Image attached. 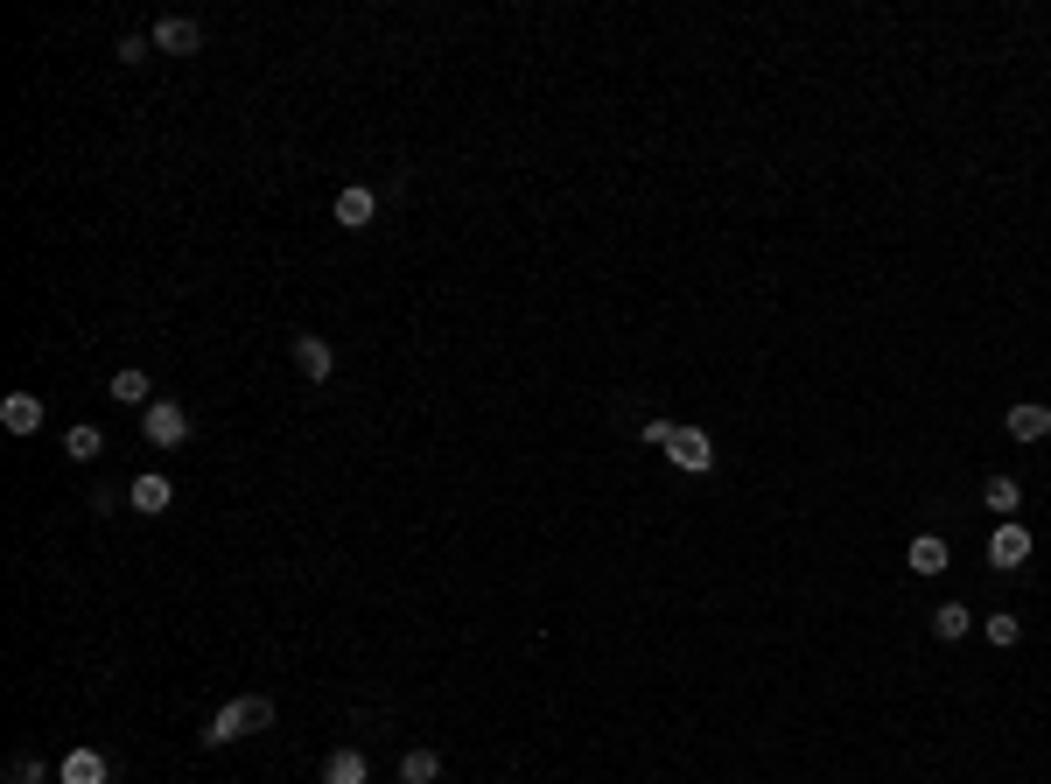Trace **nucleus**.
Masks as SVG:
<instances>
[{
  "instance_id": "f257e3e1",
  "label": "nucleus",
  "mask_w": 1051,
  "mask_h": 784,
  "mask_svg": "<svg viewBox=\"0 0 1051 784\" xmlns=\"http://www.w3.org/2000/svg\"><path fill=\"white\" fill-rule=\"evenodd\" d=\"M253 729H274V700H266V694H239V700H225L218 715H210L204 750H225V742H239V736H253Z\"/></svg>"
},
{
  "instance_id": "f03ea898",
  "label": "nucleus",
  "mask_w": 1051,
  "mask_h": 784,
  "mask_svg": "<svg viewBox=\"0 0 1051 784\" xmlns=\"http://www.w3.org/2000/svg\"><path fill=\"white\" fill-rule=\"evenodd\" d=\"M141 434H147L155 449H183V442H189V413L176 407V399H155V407L141 413Z\"/></svg>"
},
{
  "instance_id": "7ed1b4c3",
  "label": "nucleus",
  "mask_w": 1051,
  "mask_h": 784,
  "mask_svg": "<svg viewBox=\"0 0 1051 784\" xmlns=\"http://www.w3.org/2000/svg\"><path fill=\"white\" fill-rule=\"evenodd\" d=\"M666 455H674V463L687 470V476H709L715 470V442L701 428H674V442H666Z\"/></svg>"
},
{
  "instance_id": "20e7f679",
  "label": "nucleus",
  "mask_w": 1051,
  "mask_h": 784,
  "mask_svg": "<svg viewBox=\"0 0 1051 784\" xmlns=\"http://www.w3.org/2000/svg\"><path fill=\"white\" fill-rule=\"evenodd\" d=\"M155 49L162 56H197L204 49V29L189 22V14H162V22H155Z\"/></svg>"
},
{
  "instance_id": "39448f33",
  "label": "nucleus",
  "mask_w": 1051,
  "mask_h": 784,
  "mask_svg": "<svg viewBox=\"0 0 1051 784\" xmlns=\"http://www.w3.org/2000/svg\"><path fill=\"white\" fill-rule=\"evenodd\" d=\"M1030 546H1038V540H1030L1023 526H1009V519H1003L996 532H988V561H996L1003 575H1009V567H1023V561H1030Z\"/></svg>"
},
{
  "instance_id": "423d86ee",
  "label": "nucleus",
  "mask_w": 1051,
  "mask_h": 784,
  "mask_svg": "<svg viewBox=\"0 0 1051 784\" xmlns=\"http://www.w3.org/2000/svg\"><path fill=\"white\" fill-rule=\"evenodd\" d=\"M372 218H379V189H365V183L337 189V224H343V232H365Z\"/></svg>"
},
{
  "instance_id": "0eeeda50",
  "label": "nucleus",
  "mask_w": 1051,
  "mask_h": 784,
  "mask_svg": "<svg viewBox=\"0 0 1051 784\" xmlns=\"http://www.w3.org/2000/svg\"><path fill=\"white\" fill-rule=\"evenodd\" d=\"M168 497H176V484H168L162 470H147V476H133V484H127V505H133V511H147V519H162V511H168Z\"/></svg>"
},
{
  "instance_id": "6e6552de",
  "label": "nucleus",
  "mask_w": 1051,
  "mask_h": 784,
  "mask_svg": "<svg viewBox=\"0 0 1051 784\" xmlns=\"http://www.w3.org/2000/svg\"><path fill=\"white\" fill-rule=\"evenodd\" d=\"M56 784H112L106 750H70L64 763H56Z\"/></svg>"
},
{
  "instance_id": "1a4fd4ad",
  "label": "nucleus",
  "mask_w": 1051,
  "mask_h": 784,
  "mask_svg": "<svg viewBox=\"0 0 1051 784\" xmlns=\"http://www.w3.org/2000/svg\"><path fill=\"white\" fill-rule=\"evenodd\" d=\"M288 351H295V365H302V378H316V386H322V378L337 372V351H330V343H322V336H309V330H302V336L288 343Z\"/></svg>"
},
{
  "instance_id": "9d476101",
  "label": "nucleus",
  "mask_w": 1051,
  "mask_h": 784,
  "mask_svg": "<svg viewBox=\"0 0 1051 784\" xmlns=\"http://www.w3.org/2000/svg\"><path fill=\"white\" fill-rule=\"evenodd\" d=\"M0 428H8V434H35V428H43V399H35V393H8V399H0Z\"/></svg>"
},
{
  "instance_id": "9b49d317",
  "label": "nucleus",
  "mask_w": 1051,
  "mask_h": 784,
  "mask_svg": "<svg viewBox=\"0 0 1051 784\" xmlns=\"http://www.w3.org/2000/svg\"><path fill=\"white\" fill-rule=\"evenodd\" d=\"M905 561H911V575H946V561H953V553H946V540H940V532H919Z\"/></svg>"
},
{
  "instance_id": "f8f14e48",
  "label": "nucleus",
  "mask_w": 1051,
  "mask_h": 784,
  "mask_svg": "<svg viewBox=\"0 0 1051 784\" xmlns=\"http://www.w3.org/2000/svg\"><path fill=\"white\" fill-rule=\"evenodd\" d=\"M112 399H120V407H133V413H147L155 407V386H147V372H112Z\"/></svg>"
},
{
  "instance_id": "ddd939ff",
  "label": "nucleus",
  "mask_w": 1051,
  "mask_h": 784,
  "mask_svg": "<svg viewBox=\"0 0 1051 784\" xmlns=\"http://www.w3.org/2000/svg\"><path fill=\"white\" fill-rule=\"evenodd\" d=\"M1009 434H1017V442H1044V434H1051V407H1038V399L1009 407Z\"/></svg>"
},
{
  "instance_id": "4468645a",
  "label": "nucleus",
  "mask_w": 1051,
  "mask_h": 784,
  "mask_svg": "<svg viewBox=\"0 0 1051 784\" xmlns=\"http://www.w3.org/2000/svg\"><path fill=\"white\" fill-rule=\"evenodd\" d=\"M365 777H372L365 750H330V763H322V784H365Z\"/></svg>"
},
{
  "instance_id": "2eb2a0df",
  "label": "nucleus",
  "mask_w": 1051,
  "mask_h": 784,
  "mask_svg": "<svg viewBox=\"0 0 1051 784\" xmlns=\"http://www.w3.org/2000/svg\"><path fill=\"white\" fill-rule=\"evenodd\" d=\"M982 505L996 511V519H1009V511L1023 505V484H1017V476H988V484H982Z\"/></svg>"
},
{
  "instance_id": "dca6fc26",
  "label": "nucleus",
  "mask_w": 1051,
  "mask_h": 784,
  "mask_svg": "<svg viewBox=\"0 0 1051 784\" xmlns=\"http://www.w3.org/2000/svg\"><path fill=\"white\" fill-rule=\"evenodd\" d=\"M64 455H70V463H99V455H106V434H99V428H70V434H64Z\"/></svg>"
},
{
  "instance_id": "f3484780",
  "label": "nucleus",
  "mask_w": 1051,
  "mask_h": 784,
  "mask_svg": "<svg viewBox=\"0 0 1051 784\" xmlns=\"http://www.w3.org/2000/svg\"><path fill=\"white\" fill-rule=\"evenodd\" d=\"M967 623H974L967 603H940V609H932V638H967Z\"/></svg>"
},
{
  "instance_id": "a211bd4d",
  "label": "nucleus",
  "mask_w": 1051,
  "mask_h": 784,
  "mask_svg": "<svg viewBox=\"0 0 1051 784\" xmlns=\"http://www.w3.org/2000/svg\"><path fill=\"white\" fill-rule=\"evenodd\" d=\"M399 777H407V784H435V777H442V757H435V750H407V757H399Z\"/></svg>"
},
{
  "instance_id": "6ab92c4d",
  "label": "nucleus",
  "mask_w": 1051,
  "mask_h": 784,
  "mask_svg": "<svg viewBox=\"0 0 1051 784\" xmlns=\"http://www.w3.org/2000/svg\"><path fill=\"white\" fill-rule=\"evenodd\" d=\"M982 638L996 644V652H1009V644L1023 638V623H1017V617H1003V609H996V617H982Z\"/></svg>"
},
{
  "instance_id": "aec40b11",
  "label": "nucleus",
  "mask_w": 1051,
  "mask_h": 784,
  "mask_svg": "<svg viewBox=\"0 0 1051 784\" xmlns=\"http://www.w3.org/2000/svg\"><path fill=\"white\" fill-rule=\"evenodd\" d=\"M8 784H43V757H14L8 763Z\"/></svg>"
},
{
  "instance_id": "412c9836",
  "label": "nucleus",
  "mask_w": 1051,
  "mask_h": 784,
  "mask_svg": "<svg viewBox=\"0 0 1051 784\" xmlns=\"http://www.w3.org/2000/svg\"><path fill=\"white\" fill-rule=\"evenodd\" d=\"M147 49H155V35H120V64H147Z\"/></svg>"
},
{
  "instance_id": "4be33fe9",
  "label": "nucleus",
  "mask_w": 1051,
  "mask_h": 784,
  "mask_svg": "<svg viewBox=\"0 0 1051 784\" xmlns=\"http://www.w3.org/2000/svg\"><path fill=\"white\" fill-rule=\"evenodd\" d=\"M674 442V420H645V449H666Z\"/></svg>"
}]
</instances>
